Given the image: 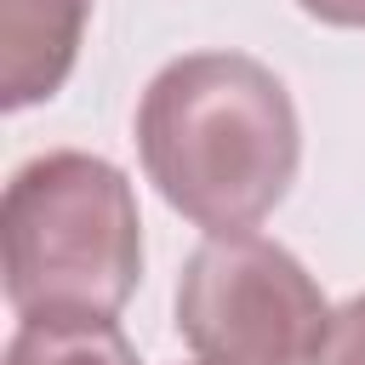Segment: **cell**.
<instances>
[{
	"label": "cell",
	"mask_w": 365,
	"mask_h": 365,
	"mask_svg": "<svg viewBox=\"0 0 365 365\" xmlns=\"http://www.w3.org/2000/svg\"><path fill=\"white\" fill-rule=\"evenodd\" d=\"M137 154L160 200L211 234H251L297 182L302 125L285 80L245 51H188L137 103Z\"/></svg>",
	"instance_id": "1"
},
{
	"label": "cell",
	"mask_w": 365,
	"mask_h": 365,
	"mask_svg": "<svg viewBox=\"0 0 365 365\" xmlns=\"http://www.w3.org/2000/svg\"><path fill=\"white\" fill-rule=\"evenodd\" d=\"M0 274L17 319H114L143 274L131 177L86 148L23 160L0 200Z\"/></svg>",
	"instance_id": "2"
},
{
	"label": "cell",
	"mask_w": 365,
	"mask_h": 365,
	"mask_svg": "<svg viewBox=\"0 0 365 365\" xmlns=\"http://www.w3.org/2000/svg\"><path fill=\"white\" fill-rule=\"evenodd\" d=\"M325 319L319 279L262 234H211L177 274V336L200 365H308Z\"/></svg>",
	"instance_id": "3"
},
{
	"label": "cell",
	"mask_w": 365,
	"mask_h": 365,
	"mask_svg": "<svg viewBox=\"0 0 365 365\" xmlns=\"http://www.w3.org/2000/svg\"><path fill=\"white\" fill-rule=\"evenodd\" d=\"M86 23L91 0H0V103L11 114L63 91Z\"/></svg>",
	"instance_id": "4"
},
{
	"label": "cell",
	"mask_w": 365,
	"mask_h": 365,
	"mask_svg": "<svg viewBox=\"0 0 365 365\" xmlns=\"http://www.w3.org/2000/svg\"><path fill=\"white\" fill-rule=\"evenodd\" d=\"M6 365H143L114 319H17Z\"/></svg>",
	"instance_id": "5"
},
{
	"label": "cell",
	"mask_w": 365,
	"mask_h": 365,
	"mask_svg": "<svg viewBox=\"0 0 365 365\" xmlns=\"http://www.w3.org/2000/svg\"><path fill=\"white\" fill-rule=\"evenodd\" d=\"M308 365H365V291L331 308Z\"/></svg>",
	"instance_id": "6"
},
{
	"label": "cell",
	"mask_w": 365,
	"mask_h": 365,
	"mask_svg": "<svg viewBox=\"0 0 365 365\" xmlns=\"http://www.w3.org/2000/svg\"><path fill=\"white\" fill-rule=\"evenodd\" d=\"M297 6L331 29H365V0H297Z\"/></svg>",
	"instance_id": "7"
}]
</instances>
